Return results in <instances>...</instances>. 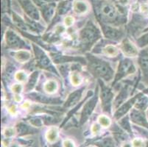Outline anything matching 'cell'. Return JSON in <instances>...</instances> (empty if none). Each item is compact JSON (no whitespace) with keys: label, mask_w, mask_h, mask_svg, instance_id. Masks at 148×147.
Listing matches in <instances>:
<instances>
[{"label":"cell","mask_w":148,"mask_h":147,"mask_svg":"<svg viewBox=\"0 0 148 147\" xmlns=\"http://www.w3.org/2000/svg\"><path fill=\"white\" fill-rule=\"evenodd\" d=\"M23 8L28 16L35 20H39V13L30 0H20Z\"/></svg>","instance_id":"cell-8"},{"label":"cell","mask_w":148,"mask_h":147,"mask_svg":"<svg viewBox=\"0 0 148 147\" xmlns=\"http://www.w3.org/2000/svg\"><path fill=\"white\" fill-rule=\"evenodd\" d=\"M68 5L69 2H64V4H61L60 5L59 7V13L60 14H63V13H66V11H67V10H66V8H68Z\"/></svg>","instance_id":"cell-35"},{"label":"cell","mask_w":148,"mask_h":147,"mask_svg":"<svg viewBox=\"0 0 148 147\" xmlns=\"http://www.w3.org/2000/svg\"><path fill=\"white\" fill-rule=\"evenodd\" d=\"M70 81L73 86H79L83 83V77L80 73L75 71L72 72L70 76Z\"/></svg>","instance_id":"cell-23"},{"label":"cell","mask_w":148,"mask_h":147,"mask_svg":"<svg viewBox=\"0 0 148 147\" xmlns=\"http://www.w3.org/2000/svg\"><path fill=\"white\" fill-rule=\"evenodd\" d=\"M38 76V72L33 73V75H31L30 77H29V79H28L27 83V87H26L27 91H30L31 89H33V88L34 87L36 82H37Z\"/></svg>","instance_id":"cell-25"},{"label":"cell","mask_w":148,"mask_h":147,"mask_svg":"<svg viewBox=\"0 0 148 147\" xmlns=\"http://www.w3.org/2000/svg\"><path fill=\"white\" fill-rule=\"evenodd\" d=\"M81 96L82 90L75 91V92L72 93V94L69 96L68 99H67V101L66 102V107H72L73 105H76V104L77 103V102H79V100H80Z\"/></svg>","instance_id":"cell-16"},{"label":"cell","mask_w":148,"mask_h":147,"mask_svg":"<svg viewBox=\"0 0 148 147\" xmlns=\"http://www.w3.org/2000/svg\"><path fill=\"white\" fill-rule=\"evenodd\" d=\"M100 37V32L91 23H88L80 33V38L83 44H90L95 42Z\"/></svg>","instance_id":"cell-2"},{"label":"cell","mask_w":148,"mask_h":147,"mask_svg":"<svg viewBox=\"0 0 148 147\" xmlns=\"http://www.w3.org/2000/svg\"><path fill=\"white\" fill-rule=\"evenodd\" d=\"M132 144L134 147H143L145 145L144 141L141 138H136V139L133 140L132 141Z\"/></svg>","instance_id":"cell-31"},{"label":"cell","mask_w":148,"mask_h":147,"mask_svg":"<svg viewBox=\"0 0 148 147\" xmlns=\"http://www.w3.org/2000/svg\"><path fill=\"white\" fill-rule=\"evenodd\" d=\"M14 100L16 102H20L21 100H22V97L20 96V94H15Z\"/></svg>","instance_id":"cell-41"},{"label":"cell","mask_w":148,"mask_h":147,"mask_svg":"<svg viewBox=\"0 0 148 147\" xmlns=\"http://www.w3.org/2000/svg\"><path fill=\"white\" fill-rule=\"evenodd\" d=\"M65 147H75L73 142L71 140H66L64 143Z\"/></svg>","instance_id":"cell-38"},{"label":"cell","mask_w":148,"mask_h":147,"mask_svg":"<svg viewBox=\"0 0 148 147\" xmlns=\"http://www.w3.org/2000/svg\"><path fill=\"white\" fill-rule=\"evenodd\" d=\"M14 77L16 80H17L19 83H24L27 79V75L25 71L20 70L16 72L14 75Z\"/></svg>","instance_id":"cell-27"},{"label":"cell","mask_w":148,"mask_h":147,"mask_svg":"<svg viewBox=\"0 0 148 147\" xmlns=\"http://www.w3.org/2000/svg\"><path fill=\"white\" fill-rule=\"evenodd\" d=\"M136 69L134 64L129 59H125L121 62L119 64L118 72L116 76V81L119 80L121 78L126 77L129 75H133L136 72Z\"/></svg>","instance_id":"cell-3"},{"label":"cell","mask_w":148,"mask_h":147,"mask_svg":"<svg viewBox=\"0 0 148 147\" xmlns=\"http://www.w3.org/2000/svg\"><path fill=\"white\" fill-rule=\"evenodd\" d=\"M138 63L144 74L145 75H148V52L147 51H145L144 52H142V53L141 54L139 60H138Z\"/></svg>","instance_id":"cell-18"},{"label":"cell","mask_w":148,"mask_h":147,"mask_svg":"<svg viewBox=\"0 0 148 147\" xmlns=\"http://www.w3.org/2000/svg\"><path fill=\"white\" fill-rule=\"evenodd\" d=\"M103 52L106 56L114 57L119 55V49L112 44H108L103 48Z\"/></svg>","instance_id":"cell-19"},{"label":"cell","mask_w":148,"mask_h":147,"mask_svg":"<svg viewBox=\"0 0 148 147\" xmlns=\"http://www.w3.org/2000/svg\"><path fill=\"white\" fill-rule=\"evenodd\" d=\"M53 61L55 63H68V62H77L80 61L83 63V59L81 57H76L71 56H64V55H54Z\"/></svg>","instance_id":"cell-15"},{"label":"cell","mask_w":148,"mask_h":147,"mask_svg":"<svg viewBox=\"0 0 148 147\" xmlns=\"http://www.w3.org/2000/svg\"><path fill=\"white\" fill-rule=\"evenodd\" d=\"M120 49L124 55L128 57H134L138 55L137 47L127 38L123 40L120 45Z\"/></svg>","instance_id":"cell-6"},{"label":"cell","mask_w":148,"mask_h":147,"mask_svg":"<svg viewBox=\"0 0 148 147\" xmlns=\"http://www.w3.org/2000/svg\"><path fill=\"white\" fill-rule=\"evenodd\" d=\"M9 112L11 113L12 115H16L17 113V108L15 105H11L10 107H9Z\"/></svg>","instance_id":"cell-36"},{"label":"cell","mask_w":148,"mask_h":147,"mask_svg":"<svg viewBox=\"0 0 148 147\" xmlns=\"http://www.w3.org/2000/svg\"><path fill=\"white\" fill-rule=\"evenodd\" d=\"M101 13L108 19H114L116 16V9L111 3H104L101 7Z\"/></svg>","instance_id":"cell-11"},{"label":"cell","mask_w":148,"mask_h":147,"mask_svg":"<svg viewBox=\"0 0 148 147\" xmlns=\"http://www.w3.org/2000/svg\"><path fill=\"white\" fill-rule=\"evenodd\" d=\"M55 8H54L53 5H47V6H45L44 8L42 10V14L43 17L45 19L46 21H49L51 20V18L53 17L54 12H55Z\"/></svg>","instance_id":"cell-21"},{"label":"cell","mask_w":148,"mask_h":147,"mask_svg":"<svg viewBox=\"0 0 148 147\" xmlns=\"http://www.w3.org/2000/svg\"><path fill=\"white\" fill-rule=\"evenodd\" d=\"M89 68L97 77L105 81H110L114 77V70L107 62L94 56H88Z\"/></svg>","instance_id":"cell-1"},{"label":"cell","mask_w":148,"mask_h":147,"mask_svg":"<svg viewBox=\"0 0 148 147\" xmlns=\"http://www.w3.org/2000/svg\"><path fill=\"white\" fill-rule=\"evenodd\" d=\"M148 107V99L146 96H144L141 99H138V101H136V102L135 103V108L136 110H145L147 107Z\"/></svg>","instance_id":"cell-24"},{"label":"cell","mask_w":148,"mask_h":147,"mask_svg":"<svg viewBox=\"0 0 148 147\" xmlns=\"http://www.w3.org/2000/svg\"><path fill=\"white\" fill-rule=\"evenodd\" d=\"M101 102L103 104V108L104 111L108 112L111 109L112 100L114 99V94L108 87L104 85H101Z\"/></svg>","instance_id":"cell-4"},{"label":"cell","mask_w":148,"mask_h":147,"mask_svg":"<svg viewBox=\"0 0 148 147\" xmlns=\"http://www.w3.org/2000/svg\"><path fill=\"white\" fill-rule=\"evenodd\" d=\"M73 10L76 14L83 15L88 10V5L84 0H75L73 2Z\"/></svg>","instance_id":"cell-12"},{"label":"cell","mask_w":148,"mask_h":147,"mask_svg":"<svg viewBox=\"0 0 148 147\" xmlns=\"http://www.w3.org/2000/svg\"><path fill=\"white\" fill-rule=\"evenodd\" d=\"M29 122H30V124L32 125H33L35 126H38V127H39V126H41L43 124L42 121L41 119H39L38 118H32V119H30Z\"/></svg>","instance_id":"cell-32"},{"label":"cell","mask_w":148,"mask_h":147,"mask_svg":"<svg viewBox=\"0 0 148 147\" xmlns=\"http://www.w3.org/2000/svg\"><path fill=\"white\" fill-rule=\"evenodd\" d=\"M14 134H15V130L13 128L8 127V128H7V129L5 130V136L8 137H12V136L14 135Z\"/></svg>","instance_id":"cell-34"},{"label":"cell","mask_w":148,"mask_h":147,"mask_svg":"<svg viewBox=\"0 0 148 147\" xmlns=\"http://www.w3.org/2000/svg\"><path fill=\"white\" fill-rule=\"evenodd\" d=\"M127 94H128V88H127V87L124 88L122 91H121L120 94H119L117 98H116V99H115V101H114V106H115V107H118V106H119L120 105H122V104L123 103L124 100L126 99V98H127Z\"/></svg>","instance_id":"cell-22"},{"label":"cell","mask_w":148,"mask_h":147,"mask_svg":"<svg viewBox=\"0 0 148 147\" xmlns=\"http://www.w3.org/2000/svg\"><path fill=\"white\" fill-rule=\"evenodd\" d=\"M5 40L8 46L12 49H18L25 46V43L19 38V36L11 30L7 31Z\"/></svg>","instance_id":"cell-5"},{"label":"cell","mask_w":148,"mask_h":147,"mask_svg":"<svg viewBox=\"0 0 148 147\" xmlns=\"http://www.w3.org/2000/svg\"><path fill=\"white\" fill-rule=\"evenodd\" d=\"M103 34L106 38L112 40H119L123 37V32L120 29L110 26L103 27Z\"/></svg>","instance_id":"cell-7"},{"label":"cell","mask_w":148,"mask_h":147,"mask_svg":"<svg viewBox=\"0 0 148 147\" xmlns=\"http://www.w3.org/2000/svg\"><path fill=\"white\" fill-rule=\"evenodd\" d=\"M98 122L103 127H109L111 124V119L106 115H101L98 118Z\"/></svg>","instance_id":"cell-26"},{"label":"cell","mask_w":148,"mask_h":147,"mask_svg":"<svg viewBox=\"0 0 148 147\" xmlns=\"http://www.w3.org/2000/svg\"><path fill=\"white\" fill-rule=\"evenodd\" d=\"M129 2H130V0H118V2L121 5H127Z\"/></svg>","instance_id":"cell-42"},{"label":"cell","mask_w":148,"mask_h":147,"mask_svg":"<svg viewBox=\"0 0 148 147\" xmlns=\"http://www.w3.org/2000/svg\"><path fill=\"white\" fill-rule=\"evenodd\" d=\"M54 1H56V0H36V2H38V3L47 4L51 2H54Z\"/></svg>","instance_id":"cell-40"},{"label":"cell","mask_w":148,"mask_h":147,"mask_svg":"<svg viewBox=\"0 0 148 147\" xmlns=\"http://www.w3.org/2000/svg\"><path fill=\"white\" fill-rule=\"evenodd\" d=\"M44 90L46 93L49 94H53L58 90V84L56 80L49 79L45 83L44 85Z\"/></svg>","instance_id":"cell-17"},{"label":"cell","mask_w":148,"mask_h":147,"mask_svg":"<svg viewBox=\"0 0 148 147\" xmlns=\"http://www.w3.org/2000/svg\"><path fill=\"white\" fill-rule=\"evenodd\" d=\"M97 96H94L91 100L88 101L86 104L84 105V107L83 108V112H82L81 116V121L84 122L91 115L93 110L95 109V106L97 105Z\"/></svg>","instance_id":"cell-9"},{"label":"cell","mask_w":148,"mask_h":147,"mask_svg":"<svg viewBox=\"0 0 148 147\" xmlns=\"http://www.w3.org/2000/svg\"><path fill=\"white\" fill-rule=\"evenodd\" d=\"M58 137V129L57 127L52 126L49 128L46 133V138L49 143L56 142Z\"/></svg>","instance_id":"cell-20"},{"label":"cell","mask_w":148,"mask_h":147,"mask_svg":"<svg viewBox=\"0 0 148 147\" xmlns=\"http://www.w3.org/2000/svg\"><path fill=\"white\" fill-rule=\"evenodd\" d=\"M139 96L140 94H138V96L134 97L132 99H130V100L127 101V102H125V104L122 105V106H121V107H119L116 111L115 113L116 118H117L118 119V118H122L123 116L125 115L126 113H127V111L131 108L132 106H133L136 102V99H138V96Z\"/></svg>","instance_id":"cell-10"},{"label":"cell","mask_w":148,"mask_h":147,"mask_svg":"<svg viewBox=\"0 0 148 147\" xmlns=\"http://www.w3.org/2000/svg\"><path fill=\"white\" fill-rule=\"evenodd\" d=\"M140 9L142 10V13H144V14H148V6L147 5L143 4V5L141 6Z\"/></svg>","instance_id":"cell-37"},{"label":"cell","mask_w":148,"mask_h":147,"mask_svg":"<svg viewBox=\"0 0 148 147\" xmlns=\"http://www.w3.org/2000/svg\"><path fill=\"white\" fill-rule=\"evenodd\" d=\"M23 88L22 85L19 84V83H16V84H14L11 88V90L13 91V93H14L15 94H20L22 92Z\"/></svg>","instance_id":"cell-28"},{"label":"cell","mask_w":148,"mask_h":147,"mask_svg":"<svg viewBox=\"0 0 148 147\" xmlns=\"http://www.w3.org/2000/svg\"><path fill=\"white\" fill-rule=\"evenodd\" d=\"M138 44L140 46H143L147 45L148 44V33L144 35L141 38H139L138 40Z\"/></svg>","instance_id":"cell-30"},{"label":"cell","mask_w":148,"mask_h":147,"mask_svg":"<svg viewBox=\"0 0 148 147\" xmlns=\"http://www.w3.org/2000/svg\"><path fill=\"white\" fill-rule=\"evenodd\" d=\"M13 57L19 63H26L29 61L31 59V53L29 51L25 50V49H21L15 52L13 54Z\"/></svg>","instance_id":"cell-14"},{"label":"cell","mask_w":148,"mask_h":147,"mask_svg":"<svg viewBox=\"0 0 148 147\" xmlns=\"http://www.w3.org/2000/svg\"><path fill=\"white\" fill-rule=\"evenodd\" d=\"M37 55V62L39 65V66L41 68H48L50 67L51 62L49 58L47 57V55H46L45 53L42 51L40 50H35Z\"/></svg>","instance_id":"cell-13"},{"label":"cell","mask_w":148,"mask_h":147,"mask_svg":"<svg viewBox=\"0 0 148 147\" xmlns=\"http://www.w3.org/2000/svg\"><path fill=\"white\" fill-rule=\"evenodd\" d=\"M31 106V104L29 102H24L22 105H21V107L24 109H29V107Z\"/></svg>","instance_id":"cell-39"},{"label":"cell","mask_w":148,"mask_h":147,"mask_svg":"<svg viewBox=\"0 0 148 147\" xmlns=\"http://www.w3.org/2000/svg\"><path fill=\"white\" fill-rule=\"evenodd\" d=\"M75 22V19L72 16H67L65 18H64V24L66 27H70L72 26V24Z\"/></svg>","instance_id":"cell-29"},{"label":"cell","mask_w":148,"mask_h":147,"mask_svg":"<svg viewBox=\"0 0 148 147\" xmlns=\"http://www.w3.org/2000/svg\"><path fill=\"white\" fill-rule=\"evenodd\" d=\"M122 147H131V145L130 144H124Z\"/></svg>","instance_id":"cell-44"},{"label":"cell","mask_w":148,"mask_h":147,"mask_svg":"<svg viewBox=\"0 0 148 147\" xmlns=\"http://www.w3.org/2000/svg\"><path fill=\"white\" fill-rule=\"evenodd\" d=\"M101 130V125L99 124H94L91 126V132L94 134H97Z\"/></svg>","instance_id":"cell-33"},{"label":"cell","mask_w":148,"mask_h":147,"mask_svg":"<svg viewBox=\"0 0 148 147\" xmlns=\"http://www.w3.org/2000/svg\"><path fill=\"white\" fill-rule=\"evenodd\" d=\"M138 5H137V3L134 4V5H132V7H131L132 10H133V11H134V12L137 11V10H138Z\"/></svg>","instance_id":"cell-43"}]
</instances>
